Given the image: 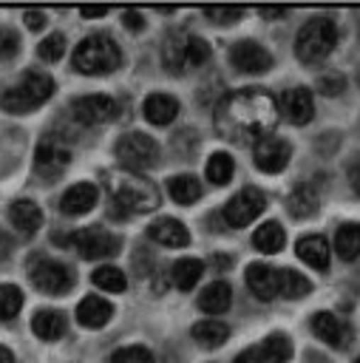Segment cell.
I'll return each instance as SVG.
<instances>
[{"instance_id":"6da1fadb","label":"cell","mask_w":360,"mask_h":363,"mask_svg":"<svg viewBox=\"0 0 360 363\" xmlns=\"http://www.w3.org/2000/svg\"><path fill=\"white\" fill-rule=\"evenodd\" d=\"M278 119L281 111L272 94H266L264 88H241L218 102L213 125L221 139L244 145L249 139H264L266 133H272Z\"/></svg>"},{"instance_id":"7a4b0ae2","label":"cell","mask_w":360,"mask_h":363,"mask_svg":"<svg viewBox=\"0 0 360 363\" xmlns=\"http://www.w3.org/2000/svg\"><path fill=\"white\" fill-rule=\"evenodd\" d=\"M108 187H111V204H113L111 207V216L113 213L116 216L150 213L162 201L159 187L150 179H145V176H139L133 170H116V173H111Z\"/></svg>"},{"instance_id":"3957f363","label":"cell","mask_w":360,"mask_h":363,"mask_svg":"<svg viewBox=\"0 0 360 363\" xmlns=\"http://www.w3.org/2000/svg\"><path fill=\"white\" fill-rule=\"evenodd\" d=\"M71 62L79 74H91V77L111 74L122 65V48L108 34H91L74 48Z\"/></svg>"},{"instance_id":"277c9868","label":"cell","mask_w":360,"mask_h":363,"mask_svg":"<svg viewBox=\"0 0 360 363\" xmlns=\"http://www.w3.org/2000/svg\"><path fill=\"white\" fill-rule=\"evenodd\" d=\"M54 94V79L43 71H26L20 82H14L11 88L3 91L0 96V108L9 113H28L34 108H40L43 102H48Z\"/></svg>"},{"instance_id":"5b68a950","label":"cell","mask_w":360,"mask_h":363,"mask_svg":"<svg viewBox=\"0 0 360 363\" xmlns=\"http://www.w3.org/2000/svg\"><path fill=\"white\" fill-rule=\"evenodd\" d=\"M334 45H337V26L332 17H312L309 23H303V28L295 37V54L306 65L326 60Z\"/></svg>"},{"instance_id":"8992f818","label":"cell","mask_w":360,"mask_h":363,"mask_svg":"<svg viewBox=\"0 0 360 363\" xmlns=\"http://www.w3.org/2000/svg\"><path fill=\"white\" fill-rule=\"evenodd\" d=\"M57 241L71 244L88 261L111 258V255L119 252V238L113 233H108L105 227H85V230H77V233H68V235H57Z\"/></svg>"},{"instance_id":"52a82bcc","label":"cell","mask_w":360,"mask_h":363,"mask_svg":"<svg viewBox=\"0 0 360 363\" xmlns=\"http://www.w3.org/2000/svg\"><path fill=\"white\" fill-rule=\"evenodd\" d=\"M116 156L125 164V170L139 173V170H147L159 162V142L150 133L133 130V133H125L116 142Z\"/></svg>"},{"instance_id":"ba28073f","label":"cell","mask_w":360,"mask_h":363,"mask_svg":"<svg viewBox=\"0 0 360 363\" xmlns=\"http://www.w3.org/2000/svg\"><path fill=\"white\" fill-rule=\"evenodd\" d=\"M28 278L45 295H65L74 286L71 267H65V264H60L54 258H34L31 267H28Z\"/></svg>"},{"instance_id":"9c48e42d","label":"cell","mask_w":360,"mask_h":363,"mask_svg":"<svg viewBox=\"0 0 360 363\" xmlns=\"http://www.w3.org/2000/svg\"><path fill=\"white\" fill-rule=\"evenodd\" d=\"M68 164H71V150L57 136H43L37 142V150H34L37 176H43L45 182H54L68 170Z\"/></svg>"},{"instance_id":"30bf717a","label":"cell","mask_w":360,"mask_h":363,"mask_svg":"<svg viewBox=\"0 0 360 363\" xmlns=\"http://www.w3.org/2000/svg\"><path fill=\"white\" fill-rule=\"evenodd\" d=\"M264 207H266L264 193L258 187H244L224 204V221L230 227H247L249 221H255L264 213Z\"/></svg>"},{"instance_id":"8fae6325","label":"cell","mask_w":360,"mask_h":363,"mask_svg":"<svg viewBox=\"0 0 360 363\" xmlns=\"http://www.w3.org/2000/svg\"><path fill=\"white\" fill-rule=\"evenodd\" d=\"M119 105L116 99L105 96V94H88V96H77L71 102V113L79 125H105L116 116Z\"/></svg>"},{"instance_id":"7c38bea8","label":"cell","mask_w":360,"mask_h":363,"mask_svg":"<svg viewBox=\"0 0 360 363\" xmlns=\"http://www.w3.org/2000/svg\"><path fill=\"white\" fill-rule=\"evenodd\" d=\"M252 159H255V167L264 170V173H281L289 159H292V145L286 139H278V136H264L255 142L252 147Z\"/></svg>"},{"instance_id":"4fadbf2b","label":"cell","mask_w":360,"mask_h":363,"mask_svg":"<svg viewBox=\"0 0 360 363\" xmlns=\"http://www.w3.org/2000/svg\"><path fill=\"white\" fill-rule=\"evenodd\" d=\"M230 62L241 74H264L266 68H272V54L264 45L252 43V40H241V43L232 45Z\"/></svg>"},{"instance_id":"5bb4252c","label":"cell","mask_w":360,"mask_h":363,"mask_svg":"<svg viewBox=\"0 0 360 363\" xmlns=\"http://www.w3.org/2000/svg\"><path fill=\"white\" fill-rule=\"evenodd\" d=\"M278 111L292 125H306L312 119V113H315L312 91L309 88H289V91H283V96L278 99Z\"/></svg>"},{"instance_id":"9a60e30c","label":"cell","mask_w":360,"mask_h":363,"mask_svg":"<svg viewBox=\"0 0 360 363\" xmlns=\"http://www.w3.org/2000/svg\"><path fill=\"white\" fill-rule=\"evenodd\" d=\"M96 199H99L96 184H91V182H77V184H71V187L62 193V199H60V213H62V216H85V213L94 210Z\"/></svg>"},{"instance_id":"2e32d148","label":"cell","mask_w":360,"mask_h":363,"mask_svg":"<svg viewBox=\"0 0 360 363\" xmlns=\"http://www.w3.org/2000/svg\"><path fill=\"white\" fill-rule=\"evenodd\" d=\"M312 332L320 340H326L329 346H334V349H346L349 337H351V329L340 318H334L332 312H315L312 315Z\"/></svg>"},{"instance_id":"e0dca14e","label":"cell","mask_w":360,"mask_h":363,"mask_svg":"<svg viewBox=\"0 0 360 363\" xmlns=\"http://www.w3.org/2000/svg\"><path fill=\"white\" fill-rule=\"evenodd\" d=\"M247 286L258 301L278 298V269L266 264H249L247 267Z\"/></svg>"},{"instance_id":"ac0fdd59","label":"cell","mask_w":360,"mask_h":363,"mask_svg":"<svg viewBox=\"0 0 360 363\" xmlns=\"http://www.w3.org/2000/svg\"><path fill=\"white\" fill-rule=\"evenodd\" d=\"M147 238L156 241V244H164V247H187V244H190L187 227H184L181 221L170 218V216L153 221V224L147 227Z\"/></svg>"},{"instance_id":"d6986e66","label":"cell","mask_w":360,"mask_h":363,"mask_svg":"<svg viewBox=\"0 0 360 363\" xmlns=\"http://www.w3.org/2000/svg\"><path fill=\"white\" fill-rule=\"evenodd\" d=\"M111 318H113V306L105 298H99V295H88L77 306V320L85 329H102Z\"/></svg>"},{"instance_id":"ffe728a7","label":"cell","mask_w":360,"mask_h":363,"mask_svg":"<svg viewBox=\"0 0 360 363\" xmlns=\"http://www.w3.org/2000/svg\"><path fill=\"white\" fill-rule=\"evenodd\" d=\"M9 221L23 233V235H34L43 227V210L31 201V199H17L9 207Z\"/></svg>"},{"instance_id":"44dd1931","label":"cell","mask_w":360,"mask_h":363,"mask_svg":"<svg viewBox=\"0 0 360 363\" xmlns=\"http://www.w3.org/2000/svg\"><path fill=\"white\" fill-rule=\"evenodd\" d=\"M142 113L150 125H170L179 113V99L170 94H150L142 102Z\"/></svg>"},{"instance_id":"7402d4cb","label":"cell","mask_w":360,"mask_h":363,"mask_svg":"<svg viewBox=\"0 0 360 363\" xmlns=\"http://www.w3.org/2000/svg\"><path fill=\"white\" fill-rule=\"evenodd\" d=\"M295 252L312 269H326L329 267V241L323 235H303L295 244Z\"/></svg>"},{"instance_id":"603a6c76","label":"cell","mask_w":360,"mask_h":363,"mask_svg":"<svg viewBox=\"0 0 360 363\" xmlns=\"http://www.w3.org/2000/svg\"><path fill=\"white\" fill-rule=\"evenodd\" d=\"M230 303H232V289L227 281H213L198 295V309L207 315H221L230 309Z\"/></svg>"},{"instance_id":"cb8c5ba5","label":"cell","mask_w":360,"mask_h":363,"mask_svg":"<svg viewBox=\"0 0 360 363\" xmlns=\"http://www.w3.org/2000/svg\"><path fill=\"white\" fill-rule=\"evenodd\" d=\"M162 62L170 74H181L184 65H187V34H167L164 37V45H162Z\"/></svg>"},{"instance_id":"d4e9b609","label":"cell","mask_w":360,"mask_h":363,"mask_svg":"<svg viewBox=\"0 0 360 363\" xmlns=\"http://www.w3.org/2000/svg\"><path fill=\"white\" fill-rule=\"evenodd\" d=\"M31 332L40 340H57V337H62L65 335V318H62V312H57V309H40V312H34Z\"/></svg>"},{"instance_id":"484cf974","label":"cell","mask_w":360,"mask_h":363,"mask_svg":"<svg viewBox=\"0 0 360 363\" xmlns=\"http://www.w3.org/2000/svg\"><path fill=\"white\" fill-rule=\"evenodd\" d=\"M252 244H255L258 252L275 255V252L283 250V244H286V233H283V227H281L278 221H266V224H261V227L252 233Z\"/></svg>"},{"instance_id":"4316f807","label":"cell","mask_w":360,"mask_h":363,"mask_svg":"<svg viewBox=\"0 0 360 363\" xmlns=\"http://www.w3.org/2000/svg\"><path fill=\"white\" fill-rule=\"evenodd\" d=\"M334 252L343 261H354L360 255V224H340L334 233Z\"/></svg>"},{"instance_id":"83f0119b","label":"cell","mask_w":360,"mask_h":363,"mask_svg":"<svg viewBox=\"0 0 360 363\" xmlns=\"http://www.w3.org/2000/svg\"><path fill=\"white\" fill-rule=\"evenodd\" d=\"M167 193L176 204H193L201 196V182L196 176H173L167 182Z\"/></svg>"},{"instance_id":"f1b7e54d","label":"cell","mask_w":360,"mask_h":363,"mask_svg":"<svg viewBox=\"0 0 360 363\" xmlns=\"http://www.w3.org/2000/svg\"><path fill=\"white\" fill-rule=\"evenodd\" d=\"M286 207H289V213H292L295 218H309V216H315L317 207H320V204H317V193H315L309 184H300L298 190H292Z\"/></svg>"},{"instance_id":"f546056e","label":"cell","mask_w":360,"mask_h":363,"mask_svg":"<svg viewBox=\"0 0 360 363\" xmlns=\"http://www.w3.org/2000/svg\"><path fill=\"white\" fill-rule=\"evenodd\" d=\"M201 272H204V264L198 261V258H179L176 264H173V284L179 286V289H193L196 284H198V278H201Z\"/></svg>"},{"instance_id":"4dcf8cb0","label":"cell","mask_w":360,"mask_h":363,"mask_svg":"<svg viewBox=\"0 0 360 363\" xmlns=\"http://www.w3.org/2000/svg\"><path fill=\"white\" fill-rule=\"evenodd\" d=\"M193 337H196L201 346L215 349V346H221V343L230 337V326H227L224 320H201V323L193 326Z\"/></svg>"},{"instance_id":"1f68e13d","label":"cell","mask_w":360,"mask_h":363,"mask_svg":"<svg viewBox=\"0 0 360 363\" xmlns=\"http://www.w3.org/2000/svg\"><path fill=\"white\" fill-rule=\"evenodd\" d=\"M309 289H312V284L300 272L278 269V295L281 298H303V295H309Z\"/></svg>"},{"instance_id":"d6a6232c","label":"cell","mask_w":360,"mask_h":363,"mask_svg":"<svg viewBox=\"0 0 360 363\" xmlns=\"http://www.w3.org/2000/svg\"><path fill=\"white\" fill-rule=\"evenodd\" d=\"M91 281L99 286V289H105V292H122L125 286H128V278H125V272L119 269V267H96L94 272H91Z\"/></svg>"},{"instance_id":"836d02e7","label":"cell","mask_w":360,"mask_h":363,"mask_svg":"<svg viewBox=\"0 0 360 363\" xmlns=\"http://www.w3.org/2000/svg\"><path fill=\"white\" fill-rule=\"evenodd\" d=\"M232 170H235V162H232V156L230 153H213L210 156V162H207V179L213 182V184H227L230 179H232Z\"/></svg>"},{"instance_id":"e575fe53","label":"cell","mask_w":360,"mask_h":363,"mask_svg":"<svg viewBox=\"0 0 360 363\" xmlns=\"http://www.w3.org/2000/svg\"><path fill=\"white\" fill-rule=\"evenodd\" d=\"M261 346H264L269 363H286L292 357V343H289V337L283 332H272Z\"/></svg>"},{"instance_id":"d590c367","label":"cell","mask_w":360,"mask_h":363,"mask_svg":"<svg viewBox=\"0 0 360 363\" xmlns=\"http://www.w3.org/2000/svg\"><path fill=\"white\" fill-rule=\"evenodd\" d=\"M23 309V292L14 284H0V320H11Z\"/></svg>"},{"instance_id":"8d00e7d4","label":"cell","mask_w":360,"mask_h":363,"mask_svg":"<svg viewBox=\"0 0 360 363\" xmlns=\"http://www.w3.org/2000/svg\"><path fill=\"white\" fill-rule=\"evenodd\" d=\"M201 14H204L210 23H215V26H232V23L241 20L244 9H241V6H204Z\"/></svg>"},{"instance_id":"74e56055","label":"cell","mask_w":360,"mask_h":363,"mask_svg":"<svg viewBox=\"0 0 360 363\" xmlns=\"http://www.w3.org/2000/svg\"><path fill=\"white\" fill-rule=\"evenodd\" d=\"M65 54V37L62 34H48L40 45H37V57L45 62H57Z\"/></svg>"},{"instance_id":"f35d334b","label":"cell","mask_w":360,"mask_h":363,"mask_svg":"<svg viewBox=\"0 0 360 363\" xmlns=\"http://www.w3.org/2000/svg\"><path fill=\"white\" fill-rule=\"evenodd\" d=\"M111 363H156L145 346H125L111 354Z\"/></svg>"},{"instance_id":"ab89813d","label":"cell","mask_w":360,"mask_h":363,"mask_svg":"<svg viewBox=\"0 0 360 363\" xmlns=\"http://www.w3.org/2000/svg\"><path fill=\"white\" fill-rule=\"evenodd\" d=\"M210 60V43L201 37L187 34V62L190 65H204Z\"/></svg>"},{"instance_id":"60d3db41","label":"cell","mask_w":360,"mask_h":363,"mask_svg":"<svg viewBox=\"0 0 360 363\" xmlns=\"http://www.w3.org/2000/svg\"><path fill=\"white\" fill-rule=\"evenodd\" d=\"M343 88H346V79L337 71H326L317 77V91L323 96H337V94H343Z\"/></svg>"},{"instance_id":"b9f144b4","label":"cell","mask_w":360,"mask_h":363,"mask_svg":"<svg viewBox=\"0 0 360 363\" xmlns=\"http://www.w3.org/2000/svg\"><path fill=\"white\" fill-rule=\"evenodd\" d=\"M17 51H20V37H17V31H14V28H0V62L17 57Z\"/></svg>"},{"instance_id":"7bdbcfd3","label":"cell","mask_w":360,"mask_h":363,"mask_svg":"<svg viewBox=\"0 0 360 363\" xmlns=\"http://www.w3.org/2000/svg\"><path fill=\"white\" fill-rule=\"evenodd\" d=\"M232 363H269V360H266V352H264V346L258 343V346H249V349L238 352Z\"/></svg>"},{"instance_id":"ee69618b","label":"cell","mask_w":360,"mask_h":363,"mask_svg":"<svg viewBox=\"0 0 360 363\" xmlns=\"http://www.w3.org/2000/svg\"><path fill=\"white\" fill-rule=\"evenodd\" d=\"M122 23H125V28H130V31H142V28H145V17H142L139 11H133V9H125V11H122Z\"/></svg>"},{"instance_id":"f6af8a7d","label":"cell","mask_w":360,"mask_h":363,"mask_svg":"<svg viewBox=\"0 0 360 363\" xmlns=\"http://www.w3.org/2000/svg\"><path fill=\"white\" fill-rule=\"evenodd\" d=\"M23 20H26V26H28L31 31H40V28L45 26V14H43V11H34V9L23 11Z\"/></svg>"},{"instance_id":"bcb514c9","label":"cell","mask_w":360,"mask_h":363,"mask_svg":"<svg viewBox=\"0 0 360 363\" xmlns=\"http://www.w3.org/2000/svg\"><path fill=\"white\" fill-rule=\"evenodd\" d=\"M258 14H261V17H266V20H275V17H286V14H289V9H286V6H261V9H258Z\"/></svg>"},{"instance_id":"7dc6e473","label":"cell","mask_w":360,"mask_h":363,"mask_svg":"<svg viewBox=\"0 0 360 363\" xmlns=\"http://www.w3.org/2000/svg\"><path fill=\"white\" fill-rule=\"evenodd\" d=\"M108 11H111L108 6H82V9H79L82 17H105Z\"/></svg>"},{"instance_id":"c3c4849f","label":"cell","mask_w":360,"mask_h":363,"mask_svg":"<svg viewBox=\"0 0 360 363\" xmlns=\"http://www.w3.org/2000/svg\"><path fill=\"white\" fill-rule=\"evenodd\" d=\"M11 250H14V241L6 233H0V261H6L11 255Z\"/></svg>"},{"instance_id":"681fc988","label":"cell","mask_w":360,"mask_h":363,"mask_svg":"<svg viewBox=\"0 0 360 363\" xmlns=\"http://www.w3.org/2000/svg\"><path fill=\"white\" fill-rule=\"evenodd\" d=\"M349 184H351V190L360 196V162L351 164V170H349Z\"/></svg>"},{"instance_id":"f907efd6","label":"cell","mask_w":360,"mask_h":363,"mask_svg":"<svg viewBox=\"0 0 360 363\" xmlns=\"http://www.w3.org/2000/svg\"><path fill=\"white\" fill-rule=\"evenodd\" d=\"M0 363H14V354L6 346H0Z\"/></svg>"},{"instance_id":"816d5d0a","label":"cell","mask_w":360,"mask_h":363,"mask_svg":"<svg viewBox=\"0 0 360 363\" xmlns=\"http://www.w3.org/2000/svg\"><path fill=\"white\" fill-rule=\"evenodd\" d=\"M357 82H360V74H357Z\"/></svg>"},{"instance_id":"f5cc1de1","label":"cell","mask_w":360,"mask_h":363,"mask_svg":"<svg viewBox=\"0 0 360 363\" xmlns=\"http://www.w3.org/2000/svg\"><path fill=\"white\" fill-rule=\"evenodd\" d=\"M354 363H360V357H357V360H354Z\"/></svg>"}]
</instances>
